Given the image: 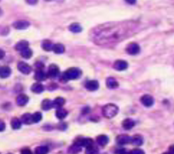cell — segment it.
I'll return each instance as SVG.
<instances>
[{
	"label": "cell",
	"instance_id": "6da1fadb",
	"mask_svg": "<svg viewBox=\"0 0 174 154\" xmlns=\"http://www.w3.org/2000/svg\"><path fill=\"white\" fill-rule=\"evenodd\" d=\"M82 76V71L77 68V67H71L68 68V70L65 71L63 76H62V79L66 82L68 80H76L80 78Z\"/></svg>",
	"mask_w": 174,
	"mask_h": 154
},
{
	"label": "cell",
	"instance_id": "7a4b0ae2",
	"mask_svg": "<svg viewBox=\"0 0 174 154\" xmlns=\"http://www.w3.org/2000/svg\"><path fill=\"white\" fill-rule=\"evenodd\" d=\"M118 107L113 103H108L103 108V115L107 118H113L118 113Z\"/></svg>",
	"mask_w": 174,
	"mask_h": 154
},
{
	"label": "cell",
	"instance_id": "3957f363",
	"mask_svg": "<svg viewBox=\"0 0 174 154\" xmlns=\"http://www.w3.org/2000/svg\"><path fill=\"white\" fill-rule=\"evenodd\" d=\"M74 143L80 146L81 148L84 147V148H87L92 145H94V140L89 138H79L75 140Z\"/></svg>",
	"mask_w": 174,
	"mask_h": 154
},
{
	"label": "cell",
	"instance_id": "277c9868",
	"mask_svg": "<svg viewBox=\"0 0 174 154\" xmlns=\"http://www.w3.org/2000/svg\"><path fill=\"white\" fill-rule=\"evenodd\" d=\"M140 46L136 43H129L127 48H126V52L130 55H137L140 53Z\"/></svg>",
	"mask_w": 174,
	"mask_h": 154
},
{
	"label": "cell",
	"instance_id": "5b68a950",
	"mask_svg": "<svg viewBox=\"0 0 174 154\" xmlns=\"http://www.w3.org/2000/svg\"><path fill=\"white\" fill-rule=\"evenodd\" d=\"M140 102L142 103L143 106L150 108L154 104V98H153V97L149 95V94H145L140 98Z\"/></svg>",
	"mask_w": 174,
	"mask_h": 154
},
{
	"label": "cell",
	"instance_id": "8992f818",
	"mask_svg": "<svg viewBox=\"0 0 174 154\" xmlns=\"http://www.w3.org/2000/svg\"><path fill=\"white\" fill-rule=\"evenodd\" d=\"M128 67V62L125 60H117L113 63V68L117 71H124Z\"/></svg>",
	"mask_w": 174,
	"mask_h": 154
},
{
	"label": "cell",
	"instance_id": "52a82bcc",
	"mask_svg": "<svg viewBox=\"0 0 174 154\" xmlns=\"http://www.w3.org/2000/svg\"><path fill=\"white\" fill-rule=\"evenodd\" d=\"M60 74V72H59V67L57 66V65L55 64H52L49 66V70H48V74L47 75L50 77L51 78H55V77H57Z\"/></svg>",
	"mask_w": 174,
	"mask_h": 154
},
{
	"label": "cell",
	"instance_id": "ba28073f",
	"mask_svg": "<svg viewBox=\"0 0 174 154\" xmlns=\"http://www.w3.org/2000/svg\"><path fill=\"white\" fill-rule=\"evenodd\" d=\"M85 87L88 91L94 92V91H96V90L98 89L99 83L97 80H88L85 84Z\"/></svg>",
	"mask_w": 174,
	"mask_h": 154
},
{
	"label": "cell",
	"instance_id": "9c48e42d",
	"mask_svg": "<svg viewBox=\"0 0 174 154\" xmlns=\"http://www.w3.org/2000/svg\"><path fill=\"white\" fill-rule=\"evenodd\" d=\"M18 69L23 74H29L32 71V67H30L28 63L24 62H19L18 63Z\"/></svg>",
	"mask_w": 174,
	"mask_h": 154
},
{
	"label": "cell",
	"instance_id": "30bf717a",
	"mask_svg": "<svg viewBox=\"0 0 174 154\" xmlns=\"http://www.w3.org/2000/svg\"><path fill=\"white\" fill-rule=\"evenodd\" d=\"M30 25V23L26 20H19V21H16L13 22V27L14 29H18V30H23V29H28Z\"/></svg>",
	"mask_w": 174,
	"mask_h": 154
},
{
	"label": "cell",
	"instance_id": "8fae6325",
	"mask_svg": "<svg viewBox=\"0 0 174 154\" xmlns=\"http://www.w3.org/2000/svg\"><path fill=\"white\" fill-rule=\"evenodd\" d=\"M130 139H131V137H129L128 135L123 134L118 136L116 138V141L118 142V144L123 146V145L128 144L130 142Z\"/></svg>",
	"mask_w": 174,
	"mask_h": 154
},
{
	"label": "cell",
	"instance_id": "7c38bea8",
	"mask_svg": "<svg viewBox=\"0 0 174 154\" xmlns=\"http://www.w3.org/2000/svg\"><path fill=\"white\" fill-rule=\"evenodd\" d=\"M29 97L25 95V94H19V96L17 97L16 103L19 106H25L27 103H29Z\"/></svg>",
	"mask_w": 174,
	"mask_h": 154
},
{
	"label": "cell",
	"instance_id": "4fadbf2b",
	"mask_svg": "<svg viewBox=\"0 0 174 154\" xmlns=\"http://www.w3.org/2000/svg\"><path fill=\"white\" fill-rule=\"evenodd\" d=\"M107 87L110 88V89H115L118 87V82L114 78V77H107L106 80Z\"/></svg>",
	"mask_w": 174,
	"mask_h": 154
},
{
	"label": "cell",
	"instance_id": "5bb4252c",
	"mask_svg": "<svg viewBox=\"0 0 174 154\" xmlns=\"http://www.w3.org/2000/svg\"><path fill=\"white\" fill-rule=\"evenodd\" d=\"M48 77V75L46 74L44 71L41 69V68H39L38 70L36 71L35 73V76H34V78H35L37 81H39V82H41V81H44Z\"/></svg>",
	"mask_w": 174,
	"mask_h": 154
},
{
	"label": "cell",
	"instance_id": "9a60e30c",
	"mask_svg": "<svg viewBox=\"0 0 174 154\" xmlns=\"http://www.w3.org/2000/svg\"><path fill=\"white\" fill-rule=\"evenodd\" d=\"M136 122L132 118H126L123 120V128L126 130H130V129H132L134 126H135Z\"/></svg>",
	"mask_w": 174,
	"mask_h": 154
},
{
	"label": "cell",
	"instance_id": "2e32d148",
	"mask_svg": "<svg viewBox=\"0 0 174 154\" xmlns=\"http://www.w3.org/2000/svg\"><path fill=\"white\" fill-rule=\"evenodd\" d=\"M11 75V68L8 66H3L0 67V77L7 78Z\"/></svg>",
	"mask_w": 174,
	"mask_h": 154
},
{
	"label": "cell",
	"instance_id": "e0dca14e",
	"mask_svg": "<svg viewBox=\"0 0 174 154\" xmlns=\"http://www.w3.org/2000/svg\"><path fill=\"white\" fill-rule=\"evenodd\" d=\"M130 142L134 146H141L143 144V138L140 135H135L130 139Z\"/></svg>",
	"mask_w": 174,
	"mask_h": 154
},
{
	"label": "cell",
	"instance_id": "ac0fdd59",
	"mask_svg": "<svg viewBox=\"0 0 174 154\" xmlns=\"http://www.w3.org/2000/svg\"><path fill=\"white\" fill-rule=\"evenodd\" d=\"M97 143L101 147H104V146H106L107 143H108V142H109V138L106 135H100L97 138Z\"/></svg>",
	"mask_w": 174,
	"mask_h": 154
},
{
	"label": "cell",
	"instance_id": "d6986e66",
	"mask_svg": "<svg viewBox=\"0 0 174 154\" xmlns=\"http://www.w3.org/2000/svg\"><path fill=\"white\" fill-rule=\"evenodd\" d=\"M67 116H68V111L65 109V108H63L62 107L61 108H57V111H56V117H57L58 119L63 120V119H64Z\"/></svg>",
	"mask_w": 174,
	"mask_h": 154
},
{
	"label": "cell",
	"instance_id": "ffe728a7",
	"mask_svg": "<svg viewBox=\"0 0 174 154\" xmlns=\"http://www.w3.org/2000/svg\"><path fill=\"white\" fill-rule=\"evenodd\" d=\"M31 90H32V93H41L43 92L44 90V87L42 84L40 83H36V84H32V87H31Z\"/></svg>",
	"mask_w": 174,
	"mask_h": 154
},
{
	"label": "cell",
	"instance_id": "44dd1931",
	"mask_svg": "<svg viewBox=\"0 0 174 154\" xmlns=\"http://www.w3.org/2000/svg\"><path fill=\"white\" fill-rule=\"evenodd\" d=\"M65 104V99L63 98H56L53 101V108H61Z\"/></svg>",
	"mask_w": 174,
	"mask_h": 154
},
{
	"label": "cell",
	"instance_id": "7402d4cb",
	"mask_svg": "<svg viewBox=\"0 0 174 154\" xmlns=\"http://www.w3.org/2000/svg\"><path fill=\"white\" fill-rule=\"evenodd\" d=\"M69 30H70V32L72 33H78L82 32L83 28H82V26H81L79 23H77V22H73V23H72L71 25L69 26Z\"/></svg>",
	"mask_w": 174,
	"mask_h": 154
},
{
	"label": "cell",
	"instance_id": "603a6c76",
	"mask_svg": "<svg viewBox=\"0 0 174 154\" xmlns=\"http://www.w3.org/2000/svg\"><path fill=\"white\" fill-rule=\"evenodd\" d=\"M53 51L55 53H57V54H62V53H63L65 51L64 46L62 44V43H56V44H53Z\"/></svg>",
	"mask_w": 174,
	"mask_h": 154
},
{
	"label": "cell",
	"instance_id": "cb8c5ba5",
	"mask_svg": "<svg viewBox=\"0 0 174 154\" xmlns=\"http://www.w3.org/2000/svg\"><path fill=\"white\" fill-rule=\"evenodd\" d=\"M21 53V56L23 57V58H26V59H29L32 56V51L31 48H29V47L28 48H24L23 50L20 52Z\"/></svg>",
	"mask_w": 174,
	"mask_h": 154
},
{
	"label": "cell",
	"instance_id": "d4e9b609",
	"mask_svg": "<svg viewBox=\"0 0 174 154\" xmlns=\"http://www.w3.org/2000/svg\"><path fill=\"white\" fill-rule=\"evenodd\" d=\"M21 126H22L21 120L17 118H14L12 119V121H11V127H12V128L14 129V130H18V129H19L21 128Z\"/></svg>",
	"mask_w": 174,
	"mask_h": 154
},
{
	"label": "cell",
	"instance_id": "484cf974",
	"mask_svg": "<svg viewBox=\"0 0 174 154\" xmlns=\"http://www.w3.org/2000/svg\"><path fill=\"white\" fill-rule=\"evenodd\" d=\"M53 43L50 40H44L42 43V48L45 51H51L53 50Z\"/></svg>",
	"mask_w": 174,
	"mask_h": 154
},
{
	"label": "cell",
	"instance_id": "4316f807",
	"mask_svg": "<svg viewBox=\"0 0 174 154\" xmlns=\"http://www.w3.org/2000/svg\"><path fill=\"white\" fill-rule=\"evenodd\" d=\"M29 45V43L27 42V41H25V40H22V41H20V42H19L17 43L16 46H15V48H16L17 51L21 52L22 50H23L24 48H28Z\"/></svg>",
	"mask_w": 174,
	"mask_h": 154
},
{
	"label": "cell",
	"instance_id": "83f0119b",
	"mask_svg": "<svg viewBox=\"0 0 174 154\" xmlns=\"http://www.w3.org/2000/svg\"><path fill=\"white\" fill-rule=\"evenodd\" d=\"M21 122L25 123V124H32V114L30 113H25L22 116V119H21Z\"/></svg>",
	"mask_w": 174,
	"mask_h": 154
},
{
	"label": "cell",
	"instance_id": "f1b7e54d",
	"mask_svg": "<svg viewBox=\"0 0 174 154\" xmlns=\"http://www.w3.org/2000/svg\"><path fill=\"white\" fill-rule=\"evenodd\" d=\"M53 108V101L50 99H44L42 103V108L43 110H50Z\"/></svg>",
	"mask_w": 174,
	"mask_h": 154
},
{
	"label": "cell",
	"instance_id": "f546056e",
	"mask_svg": "<svg viewBox=\"0 0 174 154\" xmlns=\"http://www.w3.org/2000/svg\"><path fill=\"white\" fill-rule=\"evenodd\" d=\"M32 122H39L42 120V113L39 112H34L33 114H32Z\"/></svg>",
	"mask_w": 174,
	"mask_h": 154
},
{
	"label": "cell",
	"instance_id": "4dcf8cb0",
	"mask_svg": "<svg viewBox=\"0 0 174 154\" xmlns=\"http://www.w3.org/2000/svg\"><path fill=\"white\" fill-rule=\"evenodd\" d=\"M35 152L37 154H45L49 152V148L48 147H44V146H41V147H38L36 148Z\"/></svg>",
	"mask_w": 174,
	"mask_h": 154
},
{
	"label": "cell",
	"instance_id": "1f68e13d",
	"mask_svg": "<svg viewBox=\"0 0 174 154\" xmlns=\"http://www.w3.org/2000/svg\"><path fill=\"white\" fill-rule=\"evenodd\" d=\"M98 150H97V147H95L94 145H92L90 147L86 148V152L87 153H97Z\"/></svg>",
	"mask_w": 174,
	"mask_h": 154
},
{
	"label": "cell",
	"instance_id": "d6a6232c",
	"mask_svg": "<svg viewBox=\"0 0 174 154\" xmlns=\"http://www.w3.org/2000/svg\"><path fill=\"white\" fill-rule=\"evenodd\" d=\"M81 151V147L78 145L73 143L71 148H69V152H78Z\"/></svg>",
	"mask_w": 174,
	"mask_h": 154
},
{
	"label": "cell",
	"instance_id": "836d02e7",
	"mask_svg": "<svg viewBox=\"0 0 174 154\" xmlns=\"http://www.w3.org/2000/svg\"><path fill=\"white\" fill-rule=\"evenodd\" d=\"M130 153H142L143 154L144 153V152L142 151V150H141V149H134V150H132V151L130 152Z\"/></svg>",
	"mask_w": 174,
	"mask_h": 154
},
{
	"label": "cell",
	"instance_id": "e575fe53",
	"mask_svg": "<svg viewBox=\"0 0 174 154\" xmlns=\"http://www.w3.org/2000/svg\"><path fill=\"white\" fill-rule=\"evenodd\" d=\"M26 2L30 5H35L39 2V0H26Z\"/></svg>",
	"mask_w": 174,
	"mask_h": 154
},
{
	"label": "cell",
	"instance_id": "d590c367",
	"mask_svg": "<svg viewBox=\"0 0 174 154\" xmlns=\"http://www.w3.org/2000/svg\"><path fill=\"white\" fill-rule=\"evenodd\" d=\"M6 128V126H5V123L2 121H0V132H3L4 131V129Z\"/></svg>",
	"mask_w": 174,
	"mask_h": 154
},
{
	"label": "cell",
	"instance_id": "8d00e7d4",
	"mask_svg": "<svg viewBox=\"0 0 174 154\" xmlns=\"http://www.w3.org/2000/svg\"><path fill=\"white\" fill-rule=\"evenodd\" d=\"M126 3H128L130 5H134L137 3V0H125Z\"/></svg>",
	"mask_w": 174,
	"mask_h": 154
},
{
	"label": "cell",
	"instance_id": "74e56055",
	"mask_svg": "<svg viewBox=\"0 0 174 154\" xmlns=\"http://www.w3.org/2000/svg\"><path fill=\"white\" fill-rule=\"evenodd\" d=\"M4 56H5V52L3 51V49H0V60L3 59L4 58Z\"/></svg>",
	"mask_w": 174,
	"mask_h": 154
},
{
	"label": "cell",
	"instance_id": "f35d334b",
	"mask_svg": "<svg viewBox=\"0 0 174 154\" xmlns=\"http://www.w3.org/2000/svg\"><path fill=\"white\" fill-rule=\"evenodd\" d=\"M21 152H22V153H31V151L29 150V148H24V149H23V150L21 151Z\"/></svg>",
	"mask_w": 174,
	"mask_h": 154
},
{
	"label": "cell",
	"instance_id": "ab89813d",
	"mask_svg": "<svg viewBox=\"0 0 174 154\" xmlns=\"http://www.w3.org/2000/svg\"><path fill=\"white\" fill-rule=\"evenodd\" d=\"M117 153H124V152H127V151H126L124 148H122L121 150H118V151H116Z\"/></svg>",
	"mask_w": 174,
	"mask_h": 154
},
{
	"label": "cell",
	"instance_id": "60d3db41",
	"mask_svg": "<svg viewBox=\"0 0 174 154\" xmlns=\"http://www.w3.org/2000/svg\"><path fill=\"white\" fill-rule=\"evenodd\" d=\"M0 13H1V11H0Z\"/></svg>",
	"mask_w": 174,
	"mask_h": 154
}]
</instances>
